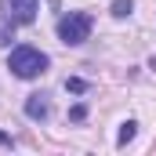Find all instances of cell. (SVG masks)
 I'll return each instance as SVG.
<instances>
[{
    "label": "cell",
    "instance_id": "1",
    "mask_svg": "<svg viewBox=\"0 0 156 156\" xmlns=\"http://www.w3.org/2000/svg\"><path fill=\"white\" fill-rule=\"evenodd\" d=\"M7 69L18 80H37L44 69H47V55L40 47H29V44H18L11 55H7Z\"/></svg>",
    "mask_w": 156,
    "mask_h": 156
},
{
    "label": "cell",
    "instance_id": "4",
    "mask_svg": "<svg viewBox=\"0 0 156 156\" xmlns=\"http://www.w3.org/2000/svg\"><path fill=\"white\" fill-rule=\"evenodd\" d=\"M26 116H29V120H47V116H51L47 94H29V98H26Z\"/></svg>",
    "mask_w": 156,
    "mask_h": 156
},
{
    "label": "cell",
    "instance_id": "8",
    "mask_svg": "<svg viewBox=\"0 0 156 156\" xmlns=\"http://www.w3.org/2000/svg\"><path fill=\"white\" fill-rule=\"evenodd\" d=\"M0 145H11V138H7V134H4V131H0Z\"/></svg>",
    "mask_w": 156,
    "mask_h": 156
},
{
    "label": "cell",
    "instance_id": "7",
    "mask_svg": "<svg viewBox=\"0 0 156 156\" xmlns=\"http://www.w3.org/2000/svg\"><path fill=\"white\" fill-rule=\"evenodd\" d=\"M66 91H73V94H80V91H87V83H83V80H66Z\"/></svg>",
    "mask_w": 156,
    "mask_h": 156
},
{
    "label": "cell",
    "instance_id": "5",
    "mask_svg": "<svg viewBox=\"0 0 156 156\" xmlns=\"http://www.w3.org/2000/svg\"><path fill=\"white\" fill-rule=\"evenodd\" d=\"M134 131H138V123H134V120H127V123H120V138H116V145H120V149H123V145H127V142L134 138Z\"/></svg>",
    "mask_w": 156,
    "mask_h": 156
},
{
    "label": "cell",
    "instance_id": "3",
    "mask_svg": "<svg viewBox=\"0 0 156 156\" xmlns=\"http://www.w3.org/2000/svg\"><path fill=\"white\" fill-rule=\"evenodd\" d=\"M37 7H40V0H7L11 22H18V26H29L37 18Z\"/></svg>",
    "mask_w": 156,
    "mask_h": 156
},
{
    "label": "cell",
    "instance_id": "2",
    "mask_svg": "<svg viewBox=\"0 0 156 156\" xmlns=\"http://www.w3.org/2000/svg\"><path fill=\"white\" fill-rule=\"evenodd\" d=\"M91 26H94V18L87 11H69V15L58 18V40L69 44V47H76V44H83L91 37Z\"/></svg>",
    "mask_w": 156,
    "mask_h": 156
},
{
    "label": "cell",
    "instance_id": "6",
    "mask_svg": "<svg viewBox=\"0 0 156 156\" xmlns=\"http://www.w3.org/2000/svg\"><path fill=\"white\" fill-rule=\"evenodd\" d=\"M134 11V0H113V18H127Z\"/></svg>",
    "mask_w": 156,
    "mask_h": 156
}]
</instances>
